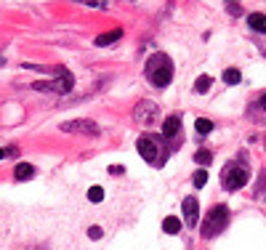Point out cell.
<instances>
[{
    "instance_id": "9",
    "label": "cell",
    "mask_w": 266,
    "mask_h": 250,
    "mask_svg": "<svg viewBox=\"0 0 266 250\" xmlns=\"http://www.w3.org/2000/svg\"><path fill=\"white\" fill-rule=\"evenodd\" d=\"M248 27L253 32H261V35H266V16L264 14H250L248 16Z\"/></svg>"
},
{
    "instance_id": "11",
    "label": "cell",
    "mask_w": 266,
    "mask_h": 250,
    "mask_svg": "<svg viewBox=\"0 0 266 250\" xmlns=\"http://www.w3.org/2000/svg\"><path fill=\"white\" fill-rule=\"evenodd\" d=\"M122 37V30H112V32H104V35H99L96 37V45H109V43H115V40H120Z\"/></svg>"
},
{
    "instance_id": "25",
    "label": "cell",
    "mask_w": 266,
    "mask_h": 250,
    "mask_svg": "<svg viewBox=\"0 0 266 250\" xmlns=\"http://www.w3.org/2000/svg\"><path fill=\"white\" fill-rule=\"evenodd\" d=\"M3 157H5V149H0V160H3Z\"/></svg>"
},
{
    "instance_id": "17",
    "label": "cell",
    "mask_w": 266,
    "mask_h": 250,
    "mask_svg": "<svg viewBox=\"0 0 266 250\" xmlns=\"http://www.w3.org/2000/svg\"><path fill=\"white\" fill-rule=\"evenodd\" d=\"M88 200H90V202H101V200H104V189H101V187H90V189H88Z\"/></svg>"
},
{
    "instance_id": "15",
    "label": "cell",
    "mask_w": 266,
    "mask_h": 250,
    "mask_svg": "<svg viewBox=\"0 0 266 250\" xmlns=\"http://www.w3.org/2000/svg\"><path fill=\"white\" fill-rule=\"evenodd\" d=\"M239 80H242V72H239V69L229 67V69L224 72V83H229V85H237Z\"/></svg>"
},
{
    "instance_id": "19",
    "label": "cell",
    "mask_w": 266,
    "mask_h": 250,
    "mask_svg": "<svg viewBox=\"0 0 266 250\" xmlns=\"http://www.w3.org/2000/svg\"><path fill=\"white\" fill-rule=\"evenodd\" d=\"M101 234H104V232H101V226H90V229H88V237H90V240H99Z\"/></svg>"
},
{
    "instance_id": "20",
    "label": "cell",
    "mask_w": 266,
    "mask_h": 250,
    "mask_svg": "<svg viewBox=\"0 0 266 250\" xmlns=\"http://www.w3.org/2000/svg\"><path fill=\"white\" fill-rule=\"evenodd\" d=\"M86 5H90V8H107V3H101V0H86Z\"/></svg>"
},
{
    "instance_id": "3",
    "label": "cell",
    "mask_w": 266,
    "mask_h": 250,
    "mask_svg": "<svg viewBox=\"0 0 266 250\" xmlns=\"http://www.w3.org/2000/svg\"><path fill=\"white\" fill-rule=\"evenodd\" d=\"M248 179H250V170H248L245 162H239V160H232L229 165L221 170V181H224L226 192H237V189H242L245 184H248Z\"/></svg>"
},
{
    "instance_id": "8",
    "label": "cell",
    "mask_w": 266,
    "mask_h": 250,
    "mask_svg": "<svg viewBox=\"0 0 266 250\" xmlns=\"http://www.w3.org/2000/svg\"><path fill=\"white\" fill-rule=\"evenodd\" d=\"M181 208H184V219H186V226H197V221H200V202L194 200V197H184V202H181Z\"/></svg>"
},
{
    "instance_id": "16",
    "label": "cell",
    "mask_w": 266,
    "mask_h": 250,
    "mask_svg": "<svg viewBox=\"0 0 266 250\" xmlns=\"http://www.w3.org/2000/svg\"><path fill=\"white\" fill-rule=\"evenodd\" d=\"M194 162H200V165H210L213 152H210V149H200V152H194Z\"/></svg>"
},
{
    "instance_id": "22",
    "label": "cell",
    "mask_w": 266,
    "mask_h": 250,
    "mask_svg": "<svg viewBox=\"0 0 266 250\" xmlns=\"http://www.w3.org/2000/svg\"><path fill=\"white\" fill-rule=\"evenodd\" d=\"M109 173H115V176H120V173H122V168H120V165H115V168H112V165H109Z\"/></svg>"
},
{
    "instance_id": "14",
    "label": "cell",
    "mask_w": 266,
    "mask_h": 250,
    "mask_svg": "<svg viewBox=\"0 0 266 250\" xmlns=\"http://www.w3.org/2000/svg\"><path fill=\"white\" fill-rule=\"evenodd\" d=\"M194 128H197V133H200V136H207V133H213V123H210V120H205V117H197Z\"/></svg>"
},
{
    "instance_id": "5",
    "label": "cell",
    "mask_w": 266,
    "mask_h": 250,
    "mask_svg": "<svg viewBox=\"0 0 266 250\" xmlns=\"http://www.w3.org/2000/svg\"><path fill=\"white\" fill-rule=\"evenodd\" d=\"M75 85V77L69 72H61L59 80H37L32 83V91H45V94H69Z\"/></svg>"
},
{
    "instance_id": "18",
    "label": "cell",
    "mask_w": 266,
    "mask_h": 250,
    "mask_svg": "<svg viewBox=\"0 0 266 250\" xmlns=\"http://www.w3.org/2000/svg\"><path fill=\"white\" fill-rule=\"evenodd\" d=\"M192 184L197 189H203L205 184H207V173H205V170H197V173H194V179H192Z\"/></svg>"
},
{
    "instance_id": "1",
    "label": "cell",
    "mask_w": 266,
    "mask_h": 250,
    "mask_svg": "<svg viewBox=\"0 0 266 250\" xmlns=\"http://www.w3.org/2000/svg\"><path fill=\"white\" fill-rule=\"evenodd\" d=\"M136 147H139L141 157H144L149 165H157V168H163L168 155H171V144H168L163 136H152V133H144Z\"/></svg>"
},
{
    "instance_id": "7",
    "label": "cell",
    "mask_w": 266,
    "mask_h": 250,
    "mask_svg": "<svg viewBox=\"0 0 266 250\" xmlns=\"http://www.w3.org/2000/svg\"><path fill=\"white\" fill-rule=\"evenodd\" d=\"M64 133H86V136H99V125L93 120H72V123H61Z\"/></svg>"
},
{
    "instance_id": "10",
    "label": "cell",
    "mask_w": 266,
    "mask_h": 250,
    "mask_svg": "<svg viewBox=\"0 0 266 250\" xmlns=\"http://www.w3.org/2000/svg\"><path fill=\"white\" fill-rule=\"evenodd\" d=\"M32 176H35V168H32L30 162H19L16 170H14V179L16 181H27V179H32Z\"/></svg>"
},
{
    "instance_id": "13",
    "label": "cell",
    "mask_w": 266,
    "mask_h": 250,
    "mask_svg": "<svg viewBox=\"0 0 266 250\" xmlns=\"http://www.w3.org/2000/svg\"><path fill=\"white\" fill-rule=\"evenodd\" d=\"M210 85H213V77L210 75H203V77H197V83H194V91H197V94H207Z\"/></svg>"
},
{
    "instance_id": "21",
    "label": "cell",
    "mask_w": 266,
    "mask_h": 250,
    "mask_svg": "<svg viewBox=\"0 0 266 250\" xmlns=\"http://www.w3.org/2000/svg\"><path fill=\"white\" fill-rule=\"evenodd\" d=\"M229 14L239 16V14H242V5H237V3H229Z\"/></svg>"
},
{
    "instance_id": "4",
    "label": "cell",
    "mask_w": 266,
    "mask_h": 250,
    "mask_svg": "<svg viewBox=\"0 0 266 250\" xmlns=\"http://www.w3.org/2000/svg\"><path fill=\"white\" fill-rule=\"evenodd\" d=\"M226 223H229V208H226V205H216V208H210L207 219L203 221V226H200V234L210 240V237H216V234L224 232Z\"/></svg>"
},
{
    "instance_id": "12",
    "label": "cell",
    "mask_w": 266,
    "mask_h": 250,
    "mask_svg": "<svg viewBox=\"0 0 266 250\" xmlns=\"http://www.w3.org/2000/svg\"><path fill=\"white\" fill-rule=\"evenodd\" d=\"M163 232L165 234H178L181 232V221L176 219V216H168V219L163 221Z\"/></svg>"
},
{
    "instance_id": "23",
    "label": "cell",
    "mask_w": 266,
    "mask_h": 250,
    "mask_svg": "<svg viewBox=\"0 0 266 250\" xmlns=\"http://www.w3.org/2000/svg\"><path fill=\"white\" fill-rule=\"evenodd\" d=\"M261 109L266 112V94H261Z\"/></svg>"
},
{
    "instance_id": "6",
    "label": "cell",
    "mask_w": 266,
    "mask_h": 250,
    "mask_svg": "<svg viewBox=\"0 0 266 250\" xmlns=\"http://www.w3.org/2000/svg\"><path fill=\"white\" fill-rule=\"evenodd\" d=\"M157 115H160V107L154 101H139L133 109V120L139 125H152L157 120Z\"/></svg>"
},
{
    "instance_id": "2",
    "label": "cell",
    "mask_w": 266,
    "mask_h": 250,
    "mask_svg": "<svg viewBox=\"0 0 266 250\" xmlns=\"http://www.w3.org/2000/svg\"><path fill=\"white\" fill-rule=\"evenodd\" d=\"M147 80L154 85V88H165L173 80V62L168 54H152L147 59V69H144Z\"/></svg>"
},
{
    "instance_id": "24",
    "label": "cell",
    "mask_w": 266,
    "mask_h": 250,
    "mask_svg": "<svg viewBox=\"0 0 266 250\" xmlns=\"http://www.w3.org/2000/svg\"><path fill=\"white\" fill-rule=\"evenodd\" d=\"M258 194H261L264 200H266V181H264V189H258Z\"/></svg>"
}]
</instances>
